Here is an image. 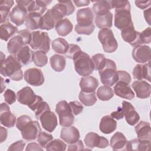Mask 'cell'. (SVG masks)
Listing matches in <instances>:
<instances>
[{
  "instance_id": "cell-1",
  "label": "cell",
  "mask_w": 151,
  "mask_h": 151,
  "mask_svg": "<svg viewBox=\"0 0 151 151\" xmlns=\"http://www.w3.org/2000/svg\"><path fill=\"white\" fill-rule=\"evenodd\" d=\"M1 74L5 77H9L14 81H20L23 78V73L21 70L22 64L12 55H10L5 59L1 52Z\"/></svg>"
},
{
  "instance_id": "cell-2",
  "label": "cell",
  "mask_w": 151,
  "mask_h": 151,
  "mask_svg": "<svg viewBox=\"0 0 151 151\" xmlns=\"http://www.w3.org/2000/svg\"><path fill=\"white\" fill-rule=\"evenodd\" d=\"M74 64V68L76 72L83 77L91 74L94 67L90 56L86 52L80 51L73 59Z\"/></svg>"
},
{
  "instance_id": "cell-3",
  "label": "cell",
  "mask_w": 151,
  "mask_h": 151,
  "mask_svg": "<svg viewBox=\"0 0 151 151\" xmlns=\"http://www.w3.org/2000/svg\"><path fill=\"white\" fill-rule=\"evenodd\" d=\"M99 73L102 84L106 86L110 87L113 86L119 80L116 65L115 63L110 59L106 58L104 67L99 71Z\"/></svg>"
},
{
  "instance_id": "cell-4",
  "label": "cell",
  "mask_w": 151,
  "mask_h": 151,
  "mask_svg": "<svg viewBox=\"0 0 151 151\" xmlns=\"http://www.w3.org/2000/svg\"><path fill=\"white\" fill-rule=\"evenodd\" d=\"M55 111L58 115L60 124L61 126L68 127L73 124L74 117L69 103L66 101H59L56 105Z\"/></svg>"
},
{
  "instance_id": "cell-5",
  "label": "cell",
  "mask_w": 151,
  "mask_h": 151,
  "mask_svg": "<svg viewBox=\"0 0 151 151\" xmlns=\"http://www.w3.org/2000/svg\"><path fill=\"white\" fill-rule=\"evenodd\" d=\"M98 38L102 44L104 52L111 53L117 50L118 43L111 29L104 28L100 30L98 33Z\"/></svg>"
},
{
  "instance_id": "cell-6",
  "label": "cell",
  "mask_w": 151,
  "mask_h": 151,
  "mask_svg": "<svg viewBox=\"0 0 151 151\" xmlns=\"http://www.w3.org/2000/svg\"><path fill=\"white\" fill-rule=\"evenodd\" d=\"M51 40L46 32L35 31L32 32V40L29 44L34 50L43 51L47 53L50 51Z\"/></svg>"
},
{
  "instance_id": "cell-7",
  "label": "cell",
  "mask_w": 151,
  "mask_h": 151,
  "mask_svg": "<svg viewBox=\"0 0 151 151\" xmlns=\"http://www.w3.org/2000/svg\"><path fill=\"white\" fill-rule=\"evenodd\" d=\"M114 25L117 29L121 31L133 25L130 13V8L115 9Z\"/></svg>"
},
{
  "instance_id": "cell-8",
  "label": "cell",
  "mask_w": 151,
  "mask_h": 151,
  "mask_svg": "<svg viewBox=\"0 0 151 151\" xmlns=\"http://www.w3.org/2000/svg\"><path fill=\"white\" fill-rule=\"evenodd\" d=\"M63 18L64 17L54 8L48 9L42 17L40 29L50 30L55 26L59 21L63 19Z\"/></svg>"
},
{
  "instance_id": "cell-9",
  "label": "cell",
  "mask_w": 151,
  "mask_h": 151,
  "mask_svg": "<svg viewBox=\"0 0 151 151\" xmlns=\"http://www.w3.org/2000/svg\"><path fill=\"white\" fill-rule=\"evenodd\" d=\"M22 138L27 141H31L38 137L41 132L39 123L32 119L26 123L20 130Z\"/></svg>"
},
{
  "instance_id": "cell-10",
  "label": "cell",
  "mask_w": 151,
  "mask_h": 151,
  "mask_svg": "<svg viewBox=\"0 0 151 151\" xmlns=\"http://www.w3.org/2000/svg\"><path fill=\"white\" fill-rule=\"evenodd\" d=\"M85 145L88 147L93 149L95 147L99 148H105L109 145V140L103 136H99L94 132L87 133L84 139Z\"/></svg>"
},
{
  "instance_id": "cell-11",
  "label": "cell",
  "mask_w": 151,
  "mask_h": 151,
  "mask_svg": "<svg viewBox=\"0 0 151 151\" xmlns=\"http://www.w3.org/2000/svg\"><path fill=\"white\" fill-rule=\"evenodd\" d=\"M24 79L27 83L33 86H40L44 82V77L40 69L31 68L24 73Z\"/></svg>"
},
{
  "instance_id": "cell-12",
  "label": "cell",
  "mask_w": 151,
  "mask_h": 151,
  "mask_svg": "<svg viewBox=\"0 0 151 151\" xmlns=\"http://www.w3.org/2000/svg\"><path fill=\"white\" fill-rule=\"evenodd\" d=\"M38 96L33 91L32 88L26 86L17 92V99L21 104L30 107L36 101Z\"/></svg>"
},
{
  "instance_id": "cell-13",
  "label": "cell",
  "mask_w": 151,
  "mask_h": 151,
  "mask_svg": "<svg viewBox=\"0 0 151 151\" xmlns=\"http://www.w3.org/2000/svg\"><path fill=\"white\" fill-rule=\"evenodd\" d=\"M28 14L27 9L25 6L17 4L10 12L9 19L17 26H21L25 21Z\"/></svg>"
},
{
  "instance_id": "cell-14",
  "label": "cell",
  "mask_w": 151,
  "mask_h": 151,
  "mask_svg": "<svg viewBox=\"0 0 151 151\" xmlns=\"http://www.w3.org/2000/svg\"><path fill=\"white\" fill-rule=\"evenodd\" d=\"M43 129L48 132H52L57 127V118L55 113L50 110L43 113L39 118Z\"/></svg>"
},
{
  "instance_id": "cell-15",
  "label": "cell",
  "mask_w": 151,
  "mask_h": 151,
  "mask_svg": "<svg viewBox=\"0 0 151 151\" xmlns=\"http://www.w3.org/2000/svg\"><path fill=\"white\" fill-rule=\"evenodd\" d=\"M132 57L137 63H145L150 60V48L146 45L135 46L132 50Z\"/></svg>"
},
{
  "instance_id": "cell-16",
  "label": "cell",
  "mask_w": 151,
  "mask_h": 151,
  "mask_svg": "<svg viewBox=\"0 0 151 151\" xmlns=\"http://www.w3.org/2000/svg\"><path fill=\"white\" fill-rule=\"evenodd\" d=\"M1 124L7 127H12L16 123L15 116L11 112L8 105L5 103L1 104L0 109Z\"/></svg>"
},
{
  "instance_id": "cell-17",
  "label": "cell",
  "mask_w": 151,
  "mask_h": 151,
  "mask_svg": "<svg viewBox=\"0 0 151 151\" xmlns=\"http://www.w3.org/2000/svg\"><path fill=\"white\" fill-rule=\"evenodd\" d=\"M77 25L80 27H87L92 24L94 19V14L90 8H81L76 14Z\"/></svg>"
},
{
  "instance_id": "cell-18",
  "label": "cell",
  "mask_w": 151,
  "mask_h": 151,
  "mask_svg": "<svg viewBox=\"0 0 151 151\" xmlns=\"http://www.w3.org/2000/svg\"><path fill=\"white\" fill-rule=\"evenodd\" d=\"M122 107L127 123L131 126H134L137 124L140 119V116L135 110L132 104L126 101H123Z\"/></svg>"
},
{
  "instance_id": "cell-19",
  "label": "cell",
  "mask_w": 151,
  "mask_h": 151,
  "mask_svg": "<svg viewBox=\"0 0 151 151\" xmlns=\"http://www.w3.org/2000/svg\"><path fill=\"white\" fill-rule=\"evenodd\" d=\"M113 91L116 96L121 98L132 100L134 97V93L129 86V84L124 81H117Z\"/></svg>"
},
{
  "instance_id": "cell-20",
  "label": "cell",
  "mask_w": 151,
  "mask_h": 151,
  "mask_svg": "<svg viewBox=\"0 0 151 151\" xmlns=\"http://www.w3.org/2000/svg\"><path fill=\"white\" fill-rule=\"evenodd\" d=\"M132 86L136 93L137 97L140 99H146L150 97L151 92L150 85L146 81H134Z\"/></svg>"
},
{
  "instance_id": "cell-21",
  "label": "cell",
  "mask_w": 151,
  "mask_h": 151,
  "mask_svg": "<svg viewBox=\"0 0 151 151\" xmlns=\"http://www.w3.org/2000/svg\"><path fill=\"white\" fill-rule=\"evenodd\" d=\"M140 32L134 29V25L121 31V36L123 40L132 46L140 45L139 40Z\"/></svg>"
},
{
  "instance_id": "cell-22",
  "label": "cell",
  "mask_w": 151,
  "mask_h": 151,
  "mask_svg": "<svg viewBox=\"0 0 151 151\" xmlns=\"http://www.w3.org/2000/svg\"><path fill=\"white\" fill-rule=\"evenodd\" d=\"M60 137L67 143L72 144L79 140L80 133L74 126L64 127L61 130Z\"/></svg>"
},
{
  "instance_id": "cell-23",
  "label": "cell",
  "mask_w": 151,
  "mask_h": 151,
  "mask_svg": "<svg viewBox=\"0 0 151 151\" xmlns=\"http://www.w3.org/2000/svg\"><path fill=\"white\" fill-rule=\"evenodd\" d=\"M133 77L137 80L145 79L150 81V62L145 64H137L133 70Z\"/></svg>"
},
{
  "instance_id": "cell-24",
  "label": "cell",
  "mask_w": 151,
  "mask_h": 151,
  "mask_svg": "<svg viewBox=\"0 0 151 151\" xmlns=\"http://www.w3.org/2000/svg\"><path fill=\"white\" fill-rule=\"evenodd\" d=\"M79 84L81 91L86 93H92L95 91L99 85V82L96 78L87 76L81 78Z\"/></svg>"
},
{
  "instance_id": "cell-25",
  "label": "cell",
  "mask_w": 151,
  "mask_h": 151,
  "mask_svg": "<svg viewBox=\"0 0 151 151\" xmlns=\"http://www.w3.org/2000/svg\"><path fill=\"white\" fill-rule=\"evenodd\" d=\"M150 146V140L134 139L127 142L124 150H148Z\"/></svg>"
},
{
  "instance_id": "cell-26",
  "label": "cell",
  "mask_w": 151,
  "mask_h": 151,
  "mask_svg": "<svg viewBox=\"0 0 151 151\" xmlns=\"http://www.w3.org/2000/svg\"><path fill=\"white\" fill-rule=\"evenodd\" d=\"M117 127L116 121L110 116H103L100 123V130L104 134H110L113 132Z\"/></svg>"
},
{
  "instance_id": "cell-27",
  "label": "cell",
  "mask_w": 151,
  "mask_h": 151,
  "mask_svg": "<svg viewBox=\"0 0 151 151\" xmlns=\"http://www.w3.org/2000/svg\"><path fill=\"white\" fill-rule=\"evenodd\" d=\"M135 132L137 139L140 140H149L151 138L150 124L149 122L141 121L135 126Z\"/></svg>"
},
{
  "instance_id": "cell-28",
  "label": "cell",
  "mask_w": 151,
  "mask_h": 151,
  "mask_svg": "<svg viewBox=\"0 0 151 151\" xmlns=\"http://www.w3.org/2000/svg\"><path fill=\"white\" fill-rule=\"evenodd\" d=\"M42 15L35 12H28L25 20V26L28 29L34 30L40 28L42 21Z\"/></svg>"
},
{
  "instance_id": "cell-29",
  "label": "cell",
  "mask_w": 151,
  "mask_h": 151,
  "mask_svg": "<svg viewBox=\"0 0 151 151\" xmlns=\"http://www.w3.org/2000/svg\"><path fill=\"white\" fill-rule=\"evenodd\" d=\"M17 32L18 28L9 22H4L0 26V38L5 41Z\"/></svg>"
},
{
  "instance_id": "cell-30",
  "label": "cell",
  "mask_w": 151,
  "mask_h": 151,
  "mask_svg": "<svg viewBox=\"0 0 151 151\" xmlns=\"http://www.w3.org/2000/svg\"><path fill=\"white\" fill-rule=\"evenodd\" d=\"M127 142V139L124 135L122 133L117 132L111 137L110 144L111 148L114 150H124Z\"/></svg>"
},
{
  "instance_id": "cell-31",
  "label": "cell",
  "mask_w": 151,
  "mask_h": 151,
  "mask_svg": "<svg viewBox=\"0 0 151 151\" xmlns=\"http://www.w3.org/2000/svg\"><path fill=\"white\" fill-rule=\"evenodd\" d=\"M53 8L56 9L60 14H61L64 17L71 15L75 10V7L71 1H58V3L52 6Z\"/></svg>"
},
{
  "instance_id": "cell-32",
  "label": "cell",
  "mask_w": 151,
  "mask_h": 151,
  "mask_svg": "<svg viewBox=\"0 0 151 151\" xmlns=\"http://www.w3.org/2000/svg\"><path fill=\"white\" fill-rule=\"evenodd\" d=\"M95 24L100 29L111 28L113 25V14L109 11L105 14L96 16Z\"/></svg>"
},
{
  "instance_id": "cell-33",
  "label": "cell",
  "mask_w": 151,
  "mask_h": 151,
  "mask_svg": "<svg viewBox=\"0 0 151 151\" xmlns=\"http://www.w3.org/2000/svg\"><path fill=\"white\" fill-rule=\"evenodd\" d=\"M55 28L59 35L65 37L72 31L73 25L68 18H63L57 23Z\"/></svg>"
},
{
  "instance_id": "cell-34",
  "label": "cell",
  "mask_w": 151,
  "mask_h": 151,
  "mask_svg": "<svg viewBox=\"0 0 151 151\" xmlns=\"http://www.w3.org/2000/svg\"><path fill=\"white\" fill-rule=\"evenodd\" d=\"M32 53L29 47L27 45L23 46L20 50L14 55L22 65H27L32 61Z\"/></svg>"
},
{
  "instance_id": "cell-35",
  "label": "cell",
  "mask_w": 151,
  "mask_h": 151,
  "mask_svg": "<svg viewBox=\"0 0 151 151\" xmlns=\"http://www.w3.org/2000/svg\"><path fill=\"white\" fill-rule=\"evenodd\" d=\"M24 45L22 38L19 35H17L9 40L7 44V49L11 54L15 55Z\"/></svg>"
},
{
  "instance_id": "cell-36",
  "label": "cell",
  "mask_w": 151,
  "mask_h": 151,
  "mask_svg": "<svg viewBox=\"0 0 151 151\" xmlns=\"http://www.w3.org/2000/svg\"><path fill=\"white\" fill-rule=\"evenodd\" d=\"M92 2H94L92 9L96 16L105 14L111 9L109 1H96Z\"/></svg>"
},
{
  "instance_id": "cell-37",
  "label": "cell",
  "mask_w": 151,
  "mask_h": 151,
  "mask_svg": "<svg viewBox=\"0 0 151 151\" xmlns=\"http://www.w3.org/2000/svg\"><path fill=\"white\" fill-rule=\"evenodd\" d=\"M50 63L52 68L57 72H61L65 68L66 61L64 56L54 54L51 57Z\"/></svg>"
},
{
  "instance_id": "cell-38",
  "label": "cell",
  "mask_w": 151,
  "mask_h": 151,
  "mask_svg": "<svg viewBox=\"0 0 151 151\" xmlns=\"http://www.w3.org/2000/svg\"><path fill=\"white\" fill-rule=\"evenodd\" d=\"M51 1H32L27 8L28 12H38L42 14L47 9V6L51 2Z\"/></svg>"
},
{
  "instance_id": "cell-39",
  "label": "cell",
  "mask_w": 151,
  "mask_h": 151,
  "mask_svg": "<svg viewBox=\"0 0 151 151\" xmlns=\"http://www.w3.org/2000/svg\"><path fill=\"white\" fill-rule=\"evenodd\" d=\"M14 4V1H0V13L1 22H6L9 18V11Z\"/></svg>"
},
{
  "instance_id": "cell-40",
  "label": "cell",
  "mask_w": 151,
  "mask_h": 151,
  "mask_svg": "<svg viewBox=\"0 0 151 151\" xmlns=\"http://www.w3.org/2000/svg\"><path fill=\"white\" fill-rule=\"evenodd\" d=\"M51 47L55 52L61 54H65L68 49L69 44L65 39L57 38L52 41Z\"/></svg>"
},
{
  "instance_id": "cell-41",
  "label": "cell",
  "mask_w": 151,
  "mask_h": 151,
  "mask_svg": "<svg viewBox=\"0 0 151 151\" xmlns=\"http://www.w3.org/2000/svg\"><path fill=\"white\" fill-rule=\"evenodd\" d=\"M80 102L86 106H91L97 101L95 91L92 93H86L81 91L78 95Z\"/></svg>"
},
{
  "instance_id": "cell-42",
  "label": "cell",
  "mask_w": 151,
  "mask_h": 151,
  "mask_svg": "<svg viewBox=\"0 0 151 151\" xmlns=\"http://www.w3.org/2000/svg\"><path fill=\"white\" fill-rule=\"evenodd\" d=\"M97 96L100 100L107 101L113 97L114 93L113 89L110 86L104 85L99 87L97 89Z\"/></svg>"
},
{
  "instance_id": "cell-43",
  "label": "cell",
  "mask_w": 151,
  "mask_h": 151,
  "mask_svg": "<svg viewBox=\"0 0 151 151\" xmlns=\"http://www.w3.org/2000/svg\"><path fill=\"white\" fill-rule=\"evenodd\" d=\"M32 61L35 65L42 67L47 64L48 58L46 52L43 51L38 50L32 53Z\"/></svg>"
},
{
  "instance_id": "cell-44",
  "label": "cell",
  "mask_w": 151,
  "mask_h": 151,
  "mask_svg": "<svg viewBox=\"0 0 151 151\" xmlns=\"http://www.w3.org/2000/svg\"><path fill=\"white\" fill-rule=\"evenodd\" d=\"M66 144L59 139L52 140L45 147L46 150L50 151H62L66 149Z\"/></svg>"
},
{
  "instance_id": "cell-45",
  "label": "cell",
  "mask_w": 151,
  "mask_h": 151,
  "mask_svg": "<svg viewBox=\"0 0 151 151\" xmlns=\"http://www.w3.org/2000/svg\"><path fill=\"white\" fill-rule=\"evenodd\" d=\"M91 60L94 64V70L99 71L104 67L106 62V58L102 54H96L93 55Z\"/></svg>"
},
{
  "instance_id": "cell-46",
  "label": "cell",
  "mask_w": 151,
  "mask_h": 151,
  "mask_svg": "<svg viewBox=\"0 0 151 151\" xmlns=\"http://www.w3.org/2000/svg\"><path fill=\"white\" fill-rule=\"evenodd\" d=\"M52 140H53V136L45 132H41L37 137V142L42 147L44 148Z\"/></svg>"
},
{
  "instance_id": "cell-47",
  "label": "cell",
  "mask_w": 151,
  "mask_h": 151,
  "mask_svg": "<svg viewBox=\"0 0 151 151\" xmlns=\"http://www.w3.org/2000/svg\"><path fill=\"white\" fill-rule=\"evenodd\" d=\"M95 29V26L94 24L87 26V27H80L77 24L76 25L75 31L78 34H83V35H90Z\"/></svg>"
},
{
  "instance_id": "cell-48",
  "label": "cell",
  "mask_w": 151,
  "mask_h": 151,
  "mask_svg": "<svg viewBox=\"0 0 151 151\" xmlns=\"http://www.w3.org/2000/svg\"><path fill=\"white\" fill-rule=\"evenodd\" d=\"M139 40L140 45L143 44H150L151 41V33L150 27H148L143 30L142 32H140Z\"/></svg>"
},
{
  "instance_id": "cell-49",
  "label": "cell",
  "mask_w": 151,
  "mask_h": 151,
  "mask_svg": "<svg viewBox=\"0 0 151 151\" xmlns=\"http://www.w3.org/2000/svg\"><path fill=\"white\" fill-rule=\"evenodd\" d=\"M50 110V107L48 105V104L44 101H41L40 103L38 104V105L37 106L35 110H34L35 111V116L36 119H37L38 120H39L40 117L41 116V115L44 113L45 111H46L47 110Z\"/></svg>"
},
{
  "instance_id": "cell-50",
  "label": "cell",
  "mask_w": 151,
  "mask_h": 151,
  "mask_svg": "<svg viewBox=\"0 0 151 151\" xmlns=\"http://www.w3.org/2000/svg\"><path fill=\"white\" fill-rule=\"evenodd\" d=\"M17 34L22 38L24 45L30 44L32 40V32H31L28 29L20 30L18 31Z\"/></svg>"
},
{
  "instance_id": "cell-51",
  "label": "cell",
  "mask_w": 151,
  "mask_h": 151,
  "mask_svg": "<svg viewBox=\"0 0 151 151\" xmlns=\"http://www.w3.org/2000/svg\"><path fill=\"white\" fill-rule=\"evenodd\" d=\"M81 48L79 47L78 45L74 44H69V47L65 54V56L70 59H73L74 56L80 51H81Z\"/></svg>"
},
{
  "instance_id": "cell-52",
  "label": "cell",
  "mask_w": 151,
  "mask_h": 151,
  "mask_svg": "<svg viewBox=\"0 0 151 151\" xmlns=\"http://www.w3.org/2000/svg\"><path fill=\"white\" fill-rule=\"evenodd\" d=\"M109 2L111 9L130 8V4L128 1H109Z\"/></svg>"
},
{
  "instance_id": "cell-53",
  "label": "cell",
  "mask_w": 151,
  "mask_h": 151,
  "mask_svg": "<svg viewBox=\"0 0 151 151\" xmlns=\"http://www.w3.org/2000/svg\"><path fill=\"white\" fill-rule=\"evenodd\" d=\"M4 97L6 103L8 104H12L15 102L17 96L14 91L11 89H7L4 94Z\"/></svg>"
},
{
  "instance_id": "cell-54",
  "label": "cell",
  "mask_w": 151,
  "mask_h": 151,
  "mask_svg": "<svg viewBox=\"0 0 151 151\" xmlns=\"http://www.w3.org/2000/svg\"><path fill=\"white\" fill-rule=\"evenodd\" d=\"M71 111L74 115H78L83 110V106L77 101H73L69 103Z\"/></svg>"
},
{
  "instance_id": "cell-55",
  "label": "cell",
  "mask_w": 151,
  "mask_h": 151,
  "mask_svg": "<svg viewBox=\"0 0 151 151\" xmlns=\"http://www.w3.org/2000/svg\"><path fill=\"white\" fill-rule=\"evenodd\" d=\"M25 146V142H24L22 140H18L13 143H12L8 149V151L12 150H19L21 151L24 150V148Z\"/></svg>"
},
{
  "instance_id": "cell-56",
  "label": "cell",
  "mask_w": 151,
  "mask_h": 151,
  "mask_svg": "<svg viewBox=\"0 0 151 151\" xmlns=\"http://www.w3.org/2000/svg\"><path fill=\"white\" fill-rule=\"evenodd\" d=\"M117 73L119 76L118 81H122L128 84H130L132 78L129 73H128L126 71H123V70H118Z\"/></svg>"
},
{
  "instance_id": "cell-57",
  "label": "cell",
  "mask_w": 151,
  "mask_h": 151,
  "mask_svg": "<svg viewBox=\"0 0 151 151\" xmlns=\"http://www.w3.org/2000/svg\"><path fill=\"white\" fill-rule=\"evenodd\" d=\"M84 149V145L81 140H78L76 142L70 144L68 146L67 150H83Z\"/></svg>"
},
{
  "instance_id": "cell-58",
  "label": "cell",
  "mask_w": 151,
  "mask_h": 151,
  "mask_svg": "<svg viewBox=\"0 0 151 151\" xmlns=\"http://www.w3.org/2000/svg\"><path fill=\"white\" fill-rule=\"evenodd\" d=\"M110 116L113 119L115 118L117 120H120L121 119H123L124 117V113H123L122 107H119L116 111H113L111 113Z\"/></svg>"
},
{
  "instance_id": "cell-59",
  "label": "cell",
  "mask_w": 151,
  "mask_h": 151,
  "mask_svg": "<svg viewBox=\"0 0 151 151\" xmlns=\"http://www.w3.org/2000/svg\"><path fill=\"white\" fill-rule=\"evenodd\" d=\"M25 150L28 151V150H41V151H43V149L42 147L40 145V144L38 145L37 143L35 142H32V143H29L28 144Z\"/></svg>"
},
{
  "instance_id": "cell-60",
  "label": "cell",
  "mask_w": 151,
  "mask_h": 151,
  "mask_svg": "<svg viewBox=\"0 0 151 151\" xmlns=\"http://www.w3.org/2000/svg\"><path fill=\"white\" fill-rule=\"evenodd\" d=\"M134 2L136 6L142 9H144L150 5L151 1H135Z\"/></svg>"
},
{
  "instance_id": "cell-61",
  "label": "cell",
  "mask_w": 151,
  "mask_h": 151,
  "mask_svg": "<svg viewBox=\"0 0 151 151\" xmlns=\"http://www.w3.org/2000/svg\"><path fill=\"white\" fill-rule=\"evenodd\" d=\"M73 2L77 7H81V6H87L90 3V1L88 0H80V1L74 0L73 1Z\"/></svg>"
},
{
  "instance_id": "cell-62",
  "label": "cell",
  "mask_w": 151,
  "mask_h": 151,
  "mask_svg": "<svg viewBox=\"0 0 151 151\" xmlns=\"http://www.w3.org/2000/svg\"><path fill=\"white\" fill-rule=\"evenodd\" d=\"M0 129H1V143H2L4 140H5L6 139L7 137V130L3 127L2 126L0 127Z\"/></svg>"
},
{
  "instance_id": "cell-63",
  "label": "cell",
  "mask_w": 151,
  "mask_h": 151,
  "mask_svg": "<svg viewBox=\"0 0 151 151\" xmlns=\"http://www.w3.org/2000/svg\"><path fill=\"white\" fill-rule=\"evenodd\" d=\"M150 11H151V8H149V9L144 11V17L146 21L149 24V25L151 24H150Z\"/></svg>"
},
{
  "instance_id": "cell-64",
  "label": "cell",
  "mask_w": 151,
  "mask_h": 151,
  "mask_svg": "<svg viewBox=\"0 0 151 151\" xmlns=\"http://www.w3.org/2000/svg\"><path fill=\"white\" fill-rule=\"evenodd\" d=\"M15 2L17 4L21 5L27 9L29 5L31 4L32 1H16Z\"/></svg>"
}]
</instances>
